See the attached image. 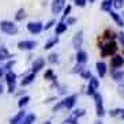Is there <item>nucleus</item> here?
<instances>
[{
  "instance_id": "c03bdc74",
  "label": "nucleus",
  "mask_w": 124,
  "mask_h": 124,
  "mask_svg": "<svg viewBox=\"0 0 124 124\" xmlns=\"http://www.w3.org/2000/svg\"><path fill=\"white\" fill-rule=\"evenodd\" d=\"M3 77V68H1V67H0V78Z\"/></svg>"
},
{
  "instance_id": "09e8293b",
  "label": "nucleus",
  "mask_w": 124,
  "mask_h": 124,
  "mask_svg": "<svg viewBox=\"0 0 124 124\" xmlns=\"http://www.w3.org/2000/svg\"><path fill=\"white\" fill-rule=\"evenodd\" d=\"M121 119H124V113H123V115H121Z\"/></svg>"
},
{
  "instance_id": "58836bf2",
  "label": "nucleus",
  "mask_w": 124,
  "mask_h": 124,
  "mask_svg": "<svg viewBox=\"0 0 124 124\" xmlns=\"http://www.w3.org/2000/svg\"><path fill=\"white\" fill-rule=\"evenodd\" d=\"M66 90H67V86H66V85L59 86V94H66Z\"/></svg>"
},
{
  "instance_id": "f704fd0d",
  "label": "nucleus",
  "mask_w": 124,
  "mask_h": 124,
  "mask_svg": "<svg viewBox=\"0 0 124 124\" xmlns=\"http://www.w3.org/2000/svg\"><path fill=\"white\" fill-rule=\"evenodd\" d=\"M15 64V60H8L6 64H4V70H7V71H11V68L14 67Z\"/></svg>"
},
{
  "instance_id": "ddd939ff",
  "label": "nucleus",
  "mask_w": 124,
  "mask_h": 124,
  "mask_svg": "<svg viewBox=\"0 0 124 124\" xmlns=\"http://www.w3.org/2000/svg\"><path fill=\"white\" fill-rule=\"evenodd\" d=\"M109 15H110V18L115 21V23H116L119 27H123V26H124V19L121 18V15H119L116 11H113V10H110V11H109Z\"/></svg>"
},
{
  "instance_id": "39448f33",
  "label": "nucleus",
  "mask_w": 124,
  "mask_h": 124,
  "mask_svg": "<svg viewBox=\"0 0 124 124\" xmlns=\"http://www.w3.org/2000/svg\"><path fill=\"white\" fill-rule=\"evenodd\" d=\"M64 8H66V0H53L52 1L51 10L53 15H59Z\"/></svg>"
},
{
  "instance_id": "423d86ee",
  "label": "nucleus",
  "mask_w": 124,
  "mask_h": 124,
  "mask_svg": "<svg viewBox=\"0 0 124 124\" xmlns=\"http://www.w3.org/2000/svg\"><path fill=\"white\" fill-rule=\"evenodd\" d=\"M37 46V42L33 40H23L18 42V49L19 51H33Z\"/></svg>"
},
{
  "instance_id": "79ce46f5",
  "label": "nucleus",
  "mask_w": 124,
  "mask_h": 124,
  "mask_svg": "<svg viewBox=\"0 0 124 124\" xmlns=\"http://www.w3.org/2000/svg\"><path fill=\"white\" fill-rule=\"evenodd\" d=\"M119 93H120V95L124 97V86H120V87H119Z\"/></svg>"
},
{
  "instance_id": "c756f323",
  "label": "nucleus",
  "mask_w": 124,
  "mask_h": 124,
  "mask_svg": "<svg viewBox=\"0 0 124 124\" xmlns=\"http://www.w3.org/2000/svg\"><path fill=\"white\" fill-rule=\"evenodd\" d=\"M48 60H49V63H52V64L57 63V62H59V56H57V53H51Z\"/></svg>"
},
{
  "instance_id": "f03ea898",
  "label": "nucleus",
  "mask_w": 124,
  "mask_h": 124,
  "mask_svg": "<svg viewBox=\"0 0 124 124\" xmlns=\"http://www.w3.org/2000/svg\"><path fill=\"white\" fill-rule=\"evenodd\" d=\"M101 48V56L102 57H108V56H112L117 52V44L115 41H109L108 44L102 45Z\"/></svg>"
},
{
  "instance_id": "6ab92c4d",
  "label": "nucleus",
  "mask_w": 124,
  "mask_h": 124,
  "mask_svg": "<svg viewBox=\"0 0 124 124\" xmlns=\"http://www.w3.org/2000/svg\"><path fill=\"white\" fill-rule=\"evenodd\" d=\"M112 78H113V80H116V82H121L123 78H124V72L121 71V70H119V68L113 70L112 71Z\"/></svg>"
},
{
  "instance_id": "f8f14e48",
  "label": "nucleus",
  "mask_w": 124,
  "mask_h": 124,
  "mask_svg": "<svg viewBox=\"0 0 124 124\" xmlns=\"http://www.w3.org/2000/svg\"><path fill=\"white\" fill-rule=\"evenodd\" d=\"M44 66H45V60L42 57H38V59H36L33 62V66H31V72H38V71H41V70L44 68Z\"/></svg>"
},
{
  "instance_id": "72a5a7b5",
  "label": "nucleus",
  "mask_w": 124,
  "mask_h": 124,
  "mask_svg": "<svg viewBox=\"0 0 124 124\" xmlns=\"http://www.w3.org/2000/svg\"><path fill=\"white\" fill-rule=\"evenodd\" d=\"M80 77L83 78V79H90V78H91V72L89 71V70H83V71L80 72Z\"/></svg>"
},
{
  "instance_id": "7c9ffc66",
  "label": "nucleus",
  "mask_w": 124,
  "mask_h": 124,
  "mask_svg": "<svg viewBox=\"0 0 124 124\" xmlns=\"http://www.w3.org/2000/svg\"><path fill=\"white\" fill-rule=\"evenodd\" d=\"M62 109H66V108H64V104H63V101H59L57 104L53 106V112H59V110H62Z\"/></svg>"
},
{
  "instance_id": "aec40b11",
  "label": "nucleus",
  "mask_w": 124,
  "mask_h": 124,
  "mask_svg": "<svg viewBox=\"0 0 124 124\" xmlns=\"http://www.w3.org/2000/svg\"><path fill=\"white\" fill-rule=\"evenodd\" d=\"M113 7V0H104L101 3V10L102 11H106V12H109L110 10H112Z\"/></svg>"
},
{
  "instance_id": "a19ab883",
  "label": "nucleus",
  "mask_w": 124,
  "mask_h": 124,
  "mask_svg": "<svg viewBox=\"0 0 124 124\" xmlns=\"http://www.w3.org/2000/svg\"><path fill=\"white\" fill-rule=\"evenodd\" d=\"M119 41H120V42H121V45H123V46H124V33L119 36Z\"/></svg>"
},
{
  "instance_id": "6e6552de",
  "label": "nucleus",
  "mask_w": 124,
  "mask_h": 124,
  "mask_svg": "<svg viewBox=\"0 0 124 124\" xmlns=\"http://www.w3.org/2000/svg\"><path fill=\"white\" fill-rule=\"evenodd\" d=\"M27 30L31 34H40L44 30V25L41 22H29L27 23Z\"/></svg>"
},
{
  "instance_id": "f3484780",
  "label": "nucleus",
  "mask_w": 124,
  "mask_h": 124,
  "mask_svg": "<svg viewBox=\"0 0 124 124\" xmlns=\"http://www.w3.org/2000/svg\"><path fill=\"white\" fill-rule=\"evenodd\" d=\"M34 79H36V72H30L29 75H26V77L22 79V82H21L22 87H25V86H29L30 83H33Z\"/></svg>"
},
{
  "instance_id": "37998d69",
  "label": "nucleus",
  "mask_w": 124,
  "mask_h": 124,
  "mask_svg": "<svg viewBox=\"0 0 124 124\" xmlns=\"http://www.w3.org/2000/svg\"><path fill=\"white\" fill-rule=\"evenodd\" d=\"M3 91H4V87H3V85L0 83V94H3Z\"/></svg>"
},
{
  "instance_id": "f257e3e1",
  "label": "nucleus",
  "mask_w": 124,
  "mask_h": 124,
  "mask_svg": "<svg viewBox=\"0 0 124 124\" xmlns=\"http://www.w3.org/2000/svg\"><path fill=\"white\" fill-rule=\"evenodd\" d=\"M0 29H1L3 33L8 34V36H15L18 33V26L11 21H1L0 22Z\"/></svg>"
},
{
  "instance_id": "7ed1b4c3",
  "label": "nucleus",
  "mask_w": 124,
  "mask_h": 124,
  "mask_svg": "<svg viewBox=\"0 0 124 124\" xmlns=\"http://www.w3.org/2000/svg\"><path fill=\"white\" fill-rule=\"evenodd\" d=\"M93 97H94V102H95V115L101 119L106 115L105 108H104V102H102V95L100 93H95Z\"/></svg>"
},
{
  "instance_id": "20e7f679",
  "label": "nucleus",
  "mask_w": 124,
  "mask_h": 124,
  "mask_svg": "<svg viewBox=\"0 0 124 124\" xmlns=\"http://www.w3.org/2000/svg\"><path fill=\"white\" fill-rule=\"evenodd\" d=\"M6 82H7L8 86V93H14L15 91V85H16V74L12 72V71H8L6 74Z\"/></svg>"
},
{
  "instance_id": "bb28decb",
  "label": "nucleus",
  "mask_w": 124,
  "mask_h": 124,
  "mask_svg": "<svg viewBox=\"0 0 124 124\" xmlns=\"http://www.w3.org/2000/svg\"><path fill=\"white\" fill-rule=\"evenodd\" d=\"M85 113H86V110L82 109V108H78V109H74L72 110V116L77 117V119H79V117L85 116Z\"/></svg>"
},
{
  "instance_id": "9d476101",
  "label": "nucleus",
  "mask_w": 124,
  "mask_h": 124,
  "mask_svg": "<svg viewBox=\"0 0 124 124\" xmlns=\"http://www.w3.org/2000/svg\"><path fill=\"white\" fill-rule=\"evenodd\" d=\"M63 104H64V108L66 109H72L74 105L77 104L78 101V94H72V95H68V97H66L64 100H62Z\"/></svg>"
},
{
  "instance_id": "ea45409f",
  "label": "nucleus",
  "mask_w": 124,
  "mask_h": 124,
  "mask_svg": "<svg viewBox=\"0 0 124 124\" xmlns=\"http://www.w3.org/2000/svg\"><path fill=\"white\" fill-rule=\"evenodd\" d=\"M77 22V18H67V25H74Z\"/></svg>"
},
{
  "instance_id": "393cba45",
  "label": "nucleus",
  "mask_w": 124,
  "mask_h": 124,
  "mask_svg": "<svg viewBox=\"0 0 124 124\" xmlns=\"http://www.w3.org/2000/svg\"><path fill=\"white\" fill-rule=\"evenodd\" d=\"M124 113V109H121V108H115V109L109 110V116L110 117H117V116H120Z\"/></svg>"
},
{
  "instance_id": "dca6fc26",
  "label": "nucleus",
  "mask_w": 124,
  "mask_h": 124,
  "mask_svg": "<svg viewBox=\"0 0 124 124\" xmlns=\"http://www.w3.org/2000/svg\"><path fill=\"white\" fill-rule=\"evenodd\" d=\"M67 22H64V21H60L59 23H56V29H55V33L56 36H60V34H63L64 31H67Z\"/></svg>"
},
{
  "instance_id": "49530a36",
  "label": "nucleus",
  "mask_w": 124,
  "mask_h": 124,
  "mask_svg": "<svg viewBox=\"0 0 124 124\" xmlns=\"http://www.w3.org/2000/svg\"><path fill=\"white\" fill-rule=\"evenodd\" d=\"M44 124H52V123H51V121H45Z\"/></svg>"
},
{
  "instance_id": "e433bc0d",
  "label": "nucleus",
  "mask_w": 124,
  "mask_h": 124,
  "mask_svg": "<svg viewBox=\"0 0 124 124\" xmlns=\"http://www.w3.org/2000/svg\"><path fill=\"white\" fill-rule=\"evenodd\" d=\"M87 3V0H75V4H77L78 7H85Z\"/></svg>"
},
{
  "instance_id": "de8ad7c7",
  "label": "nucleus",
  "mask_w": 124,
  "mask_h": 124,
  "mask_svg": "<svg viewBox=\"0 0 124 124\" xmlns=\"http://www.w3.org/2000/svg\"><path fill=\"white\" fill-rule=\"evenodd\" d=\"M89 1H90V3H94V1H95V0H89Z\"/></svg>"
},
{
  "instance_id": "0eeeda50",
  "label": "nucleus",
  "mask_w": 124,
  "mask_h": 124,
  "mask_svg": "<svg viewBox=\"0 0 124 124\" xmlns=\"http://www.w3.org/2000/svg\"><path fill=\"white\" fill-rule=\"evenodd\" d=\"M100 87V80L97 79V78L91 77L90 79H89V86H87V95H94L95 93H97V89Z\"/></svg>"
},
{
  "instance_id": "5701e85b",
  "label": "nucleus",
  "mask_w": 124,
  "mask_h": 124,
  "mask_svg": "<svg viewBox=\"0 0 124 124\" xmlns=\"http://www.w3.org/2000/svg\"><path fill=\"white\" fill-rule=\"evenodd\" d=\"M36 121V115L34 113H29V115H26V117L21 121V124H33Z\"/></svg>"
},
{
  "instance_id": "b1692460",
  "label": "nucleus",
  "mask_w": 124,
  "mask_h": 124,
  "mask_svg": "<svg viewBox=\"0 0 124 124\" xmlns=\"http://www.w3.org/2000/svg\"><path fill=\"white\" fill-rule=\"evenodd\" d=\"M25 18H26V11L23 8H19L18 11H16V14H15V21H16V22H21V21H23Z\"/></svg>"
},
{
  "instance_id": "c85d7f7f",
  "label": "nucleus",
  "mask_w": 124,
  "mask_h": 124,
  "mask_svg": "<svg viewBox=\"0 0 124 124\" xmlns=\"http://www.w3.org/2000/svg\"><path fill=\"white\" fill-rule=\"evenodd\" d=\"M83 70H85L83 64H82V63H77V66L72 68V72H74V74H80Z\"/></svg>"
},
{
  "instance_id": "9b49d317",
  "label": "nucleus",
  "mask_w": 124,
  "mask_h": 124,
  "mask_svg": "<svg viewBox=\"0 0 124 124\" xmlns=\"http://www.w3.org/2000/svg\"><path fill=\"white\" fill-rule=\"evenodd\" d=\"M124 64V57L121 55H115L110 60V66H112L113 70L116 68H121V66Z\"/></svg>"
},
{
  "instance_id": "c9c22d12",
  "label": "nucleus",
  "mask_w": 124,
  "mask_h": 124,
  "mask_svg": "<svg viewBox=\"0 0 124 124\" xmlns=\"http://www.w3.org/2000/svg\"><path fill=\"white\" fill-rule=\"evenodd\" d=\"M123 4H124V0H113V7L117 8V10H120L123 7Z\"/></svg>"
},
{
  "instance_id": "4c0bfd02",
  "label": "nucleus",
  "mask_w": 124,
  "mask_h": 124,
  "mask_svg": "<svg viewBox=\"0 0 124 124\" xmlns=\"http://www.w3.org/2000/svg\"><path fill=\"white\" fill-rule=\"evenodd\" d=\"M55 23H56V21H53V19H52V21H49V22H48L46 25L44 26V30H49V29L52 27V26L55 25Z\"/></svg>"
},
{
  "instance_id": "a18cd8bd",
  "label": "nucleus",
  "mask_w": 124,
  "mask_h": 124,
  "mask_svg": "<svg viewBox=\"0 0 124 124\" xmlns=\"http://www.w3.org/2000/svg\"><path fill=\"white\" fill-rule=\"evenodd\" d=\"M94 124H104V123H102V121L101 120H97V121H95V123Z\"/></svg>"
},
{
  "instance_id": "cd10ccee",
  "label": "nucleus",
  "mask_w": 124,
  "mask_h": 124,
  "mask_svg": "<svg viewBox=\"0 0 124 124\" xmlns=\"http://www.w3.org/2000/svg\"><path fill=\"white\" fill-rule=\"evenodd\" d=\"M70 12H71V6H67L64 10H63V15H62V21H66L67 18H68V15H70Z\"/></svg>"
},
{
  "instance_id": "473e14b6",
  "label": "nucleus",
  "mask_w": 124,
  "mask_h": 124,
  "mask_svg": "<svg viewBox=\"0 0 124 124\" xmlns=\"http://www.w3.org/2000/svg\"><path fill=\"white\" fill-rule=\"evenodd\" d=\"M53 77H55V75H53V71H52V70L49 68V70L46 71V72H45L44 79H46V80H52V79H53Z\"/></svg>"
},
{
  "instance_id": "2eb2a0df",
  "label": "nucleus",
  "mask_w": 124,
  "mask_h": 124,
  "mask_svg": "<svg viewBox=\"0 0 124 124\" xmlns=\"http://www.w3.org/2000/svg\"><path fill=\"white\" fill-rule=\"evenodd\" d=\"M95 68H97V72H98L100 78H104L106 75V64L104 62H97L95 63Z\"/></svg>"
},
{
  "instance_id": "8fccbe9b",
  "label": "nucleus",
  "mask_w": 124,
  "mask_h": 124,
  "mask_svg": "<svg viewBox=\"0 0 124 124\" xmlns=\"http://www.w3.org/2000/svg\"><path fill=\"white\" fill-rule=\"evenodd\" d=\"M19 124H21V123H19Z\"/></svg>"
},
{
  "instance_id": "a211bd4d",
  "label": "nucleus",
  "mask_w": 124,
  "mask_h": 124,
  "mask_svg": "<svg viewBox=\"0 0 124 124\" xmlns=\"http://www.w3.org/2000/svg\"><path fill=\"white\" fill-rule=\"evenodd\" d=\"M25 117H26L25 110H21V112H18V113H16V115L14 116V117H12L10 123H11V124H19L21 121L23 120V119H25Z\"/></svg>"
},
{
  "instance_id": "2f4dec72",
  "label": "nucleus",
  "mask_w": 124,
  "mask_h": 124,
  "mask_svg": "<svg viewBox=\"0 0 124 124\" xmlns=\"http://www.w3.org/2000/svg\"><path fill=\"white\" fill-rule=\"evenodd\" d=\"M64 124H79V123H78L77 117L71 116V117H68V119H66V120H64Z\"/></svg>"
},
{
  "instance_id": "a878e982",
  "label": "nucleus",
  "mask_w": 124,
  "mask_h": 124,
  "mask_svg": "<svg viewBox=\"0 0 124 124\" xmlns=\"http://www.w3.org/2000/svg\"><path fill=\"white\" fill-rule=\"evenodd\" d=\"M29 101H30V97H29V95H23L22 98H19L18 106H19V108H23V106H26L27 104H29Z\"/></svg>"
},
{
  "instance_id": "4468645a",
  "label": "nucleus",
  "mask_w": 124,
  "mask_h": 124,
  "mask_svg": "<svg viewBox=\"0 0 124 124\" xmlns=\"http://www.w3.org/2000/svg\"><path fill=\"white\" fill-rule=\"evenodd\" d=\"M75 59H77V63H82V64H85V63L87 62V59H89L87 52H86V51H82V49H78Z\"/></svg>"
},
{
  "instance_id": "4be33fe9",
  "label": "nucleus",
  "mask_w": 124,
  "mask_h": 124,
  "mask_svg": "<svg viewBox=\"0 0 124 124\" xmlns=\"http://www.w3.org/2000/svg\"><path fill=\"white\" fill-rule=\"evenodd\" d=\"M57 42H59V37L56 36L55 38H52V40H49V41L46 42V44H45L44 49H45V51H49V49H52L53 46H56V44H57Z\"/></svg>"
},
{
  "instance_id": "1a4fd4ad",
  "label": "nucleus",
  "mask_w": 124,
  "mask_h": 124,
  "mask_svg": "<svg viewBox=\"0 0 124 124\" xmlns=\"http://www.w3.org/2000/svg\"><path fill=\"white\" fill-rule=\"evenodd\" d=\"M82 44H83V31L79 30L78 33H75V36L72 38V46H74V49L78 51V49H80Z\"/></svg>"
},
{
  "instance_id": "412c9836",
  "label": "nucleus",
  "mask_w": 124,
  "mask_h": 124,
  "mask_svg": "<svg viewBox=\"0 0 124 124\" xmlns=\"http://www.w3.org/2000/svg\"><path fill=\"white\" fill-rule=\"evenodd\" d=\"M12 57L11 53L7 51L6 46H0V60H7V59Z\"/></svg>"
}]
</instances>
